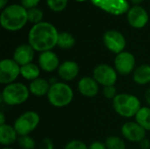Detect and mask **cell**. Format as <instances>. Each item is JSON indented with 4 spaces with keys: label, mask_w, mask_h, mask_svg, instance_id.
Listing matches in <instances>:
<instances>
[{
    "label": "cell",
    "mask_w": 150,
    "mask_h": 149,
    "mask_svg": "<svg viewBox=\"0 0 150 149\" xmlns=\"http://www.w3.org/2000/svg\"><path fill=\"white\" fill-rule=\"evenodd\" d=\"M48 7L54 11H62L65 9L68 0H47Z\"/></svg>",
    "instance_id": "obj_27"
},
{
    "label": "cell",
    "mask_w": 150,
    "mask_h": 149,
    "mask_svg": "<svg viewBox=\"0 0 150 149\" xmlns=\"http://www.w3.org/2000/svg\"><path fill=\"white\" fill-rule=\"evenodd\" d=\"M76 43L75 37L68 32H61L58 34L57 46L62 49H70Z\"/></svg>",
    "instance_id": "obj_23"
},
{
    "label": "cell",
    "mask_w": 150,
    "mask_h": 149,
    "mask_svg": "<svg viewBox=\"0 0 150 149\" xmlns=\"http://www.w3.org/2000/svg\"><path fill=\"white\" fill-rule=\"evenodd\" d=\"M27 15H28V20L31 23H33L34 25L42 22L41 20L43 18V11L37 7L28 9Z\"/></svg>",
    "instance_id": "obj_25"
},
{
    "label": "cell",
    "mask_w": 150,
    "mask_h": 149,
    "mask_svg": "<svg viewBox=\"0 0 150 149\" xmlns=\"http://www.w3.org/2000/svg\"><path fill=\"white\" fill-rule=\"evenodd\" d=\"M40 117L34 111H26L20 114L14 121L13 127L18 136L29 135L39 126Z\"/></svg>",
    "instance_id": "obj_6"
},
{
    "label": "cell",
    "mask_w": 150,
    "mask_h": 149,
    "mask_svg": "<svg viewBox=\"0 0 150 149\" xmlns=\"http://www.w3.org/2000/svg\"><path fill=\"white\" fill-rule=\"evenodd\" d=\"M47 97L52 106L63 108L72 102L74 91L68 83L64 82H56L51 84Z\"/></svg>",
    "instance_id": "obj_4"
},
{
    "label": "cell",
    "mask_w": 150,
    "mask_h": 149,
    "mask_svg": "<svg viewBox=\"0 0 150 149\" xmlns=\"http://www.w3.org/2000/svg\"><path fill=\"white\" fill-rule=\"evenodd\" d=\"M133 80L136 84L147 85L150 83V65L142 64L133 72Z\"/></svg>",
    "instance_id": "obj_20"
},
{
    "label": "cell",
    "mask_w": 150,
    "mask_h": 149,
    "mask_svg": "<svg viewBox=\"0 0 150 149\" xmlns=\"http://www.w3.org/2000/svg\"><path fill=\"white\" fill-rule=\"evenodd\" d=\"M39 149H54V144L53 141L48 139V138H45L41 141Z\"/></svg>",
    "instance_id": "obj_30"
},
{
    "label": "cell",
    "mask_w": 150,
    "mask_h": 149,
    "mask_svg": "<svg viewBox=\"0 0 150 149\" xmlns=\"http://www.w3.org/2000/svg\"><path fill=\"white\" fill-rule=\"evenodd\" d=\"M58 31L51 23L40 22L32 26L28 33V43L40 53L50 51L57 45Z\"/></svg>",
    "instance_id": "obj_1"
},
{
    "label": "cell",
    "mask_w": 150,
    "mask_h": 149,
    "mask_svg": "<svg viewBox=\"0 0 150 149\" xmlns=\"http://www.w3.org/2000/svg\"><path fill=\"white\" fill-rule=\"evenodd\" d=\"M60 64L58 55L52 50L42 52L39 55L38 65L40 69L46 73H52L57 70Z\"/></svg>",
    "instance_id": "obj_14"
},
{
    "label": "cell",
    "mask_w": 150,
    "mask_h": 149,
    "mask_svg": "<svg viewBox=\"0 0 150 149\" xmlns=\"http://www.w3.org/2000/svg\"><path fill=\"white\" fill-rule=\"evenodd\" d=\"M34 52L35 50L29 43L20 44L15 48L12 59L21 67L33 62L34 58Z\"/></svg>",
    "instance_id": "obj_15"
},
{
    "label": "cell",
    "mask_w": 150,
    "mask_h": 149,
    "mask_svg": "<svg viewBox=\"0 0 150 149\" xmlns=\"http://www.w3.org/2000/svg\"><path fill=\"white\" fill-rule=\"evenodd\" d=\"M91 2L95 6L112 15H121L129 10L127 0H91Z\"/></svg>",
    "instance_id": "obj_11"
},
{
    "label": "cell",
    "mask_w": 150,
    "mask_h": 149,
    "mask_svg": "<svg viewBox=\"0 0 150 149\" xmlns=\"http://www.w3.org/2000/svg\"><path fill=\"white\" fill-rule=\"evenodd\" d=\"M127 21L134 28H142L149 22V14L141 5H134L127 11Z\"/></svg>",
    "instance_id": "obj_13"
},
{
    "label": "cell",
    "mask_w": 150,
    "mask_h": 149,
    "mask_svg": "<svg viewBox=\"0 0 150 149\" xmlns=\"http://www.w3.org/2000/svg\"><path fill=\"white\" fill-rule=\"evenodd\" d=\"M112 107L115 112L126 119L135 117L142 107L141 100L129 93H120L112 100Z\"/></svg>",
    "instance_id": "obj_3"
},
{
    "label": "cell",
    "mask_w": 150,
    "mask_h": 149,
    "mask_svg": "<svg viewBox=\"0 0 150 149\" xmlns=\"http://www.w3.org/2000/svg\"><path fill=\"white\" fill-rule=\"evenodd\" d=\"M92 77L103 87L114 86L118 79V73L114 67L106 63H101L93 69Z\"/></svg>",
    "instance_id": "obj_7"
},
{
    "label": "cell",
    "mask_w": 150,
    "mask_h": 149,
    "mask_svg": "<svg viewBox=\"0 0 150 149\" xmlns=\"http://www.w3.org/2000/svg\"><path fill=\"white\" fill-rule=\"evenodd\" d=\"M141 148L142 149H149L150 148V141L149 139L145 138L143 141H142L140 142Z\"/></svg>",
    "instance_id": "obj_33"
},
{
    "label": "cell",
    "mask_w": 150,
    "mask_h": 149,
    "mask_svg": "<svg viewBox=\"0 0 150 149\" xmlns=\"http://www.w3.org/2000/svg\"><path fill=\"white\" fill-rule=\"evenodd\" d=\"M28 21L27 10L22 4H10L3 9L0 15V23L7 31H18Z\"/></svg>",
    "instance_id": "obj_2"
},
{
    "label": "cell",
    "mask_w": 150,
    "mask_h": 149,
    "mask_svg": "<svg viewBox=\"0 0 150 149\" xmlns=\"http://www.w3.org/2000/svg\"><path fill=\"white\" fill-rule=\"evenodd\" d=\"M40 68L39 67V65L31 62L28 63L26 65L21 66L20 68V76L27 81H33L37 78L40 77Z\"/></svg>",
    "instance_id": "obj_21"
},
{
    "label": "cell",
    "mask_w": 150,
    "mask_h": 149,
    "mask_svg": "<svg viewBox=\"0 0 150 149\" xmlns=\"http://www.w3.org/2000/svg\"><path fill=\"white\" fill-rule=\"evenodd\" d=\"M28 86L22 83H12L4 87L1 98L2 101L9 106H16L26 102L30 97Z\"/></svg>",
    "instance_id": "obj_5"
},
{
    "label": "cell",
    "mask_w": 150,
    "mask_h": 149,
    "mask_svg": "<svg viewBox=\"0 0 150 149\" xmlns=\"http://www.w3.org/2000/svg\"><path fill=\"white\" fill-rule=\"evenodd\" d=\"M2 149H14V148H11V147H4V148H3Z\"/></svg>",
    "instance_id": "obj_38"
},
{
    "label": "cell",
    "mask_w": 150,
    "mask_h": 149,
    "mask_svg": "<svg viewBox=\"0 0 150 149\" xmlns=\"http://www.w3.org/2000/svg\"><path fill=\"white\" fill-rule=\"evenodd\" d=\"M20 68L13 59H3L0 61V83L7 85L15 83L20 76Z\"/></svg>",
    "instance_id": "obj_8"
},
{
    "label": "cell",
    "mask_w": 150,
    "mask_h": 149,
    "mask_svg": "<svg viewBox=\"0 0 150 149\" xmlns=\"http://www.w3.org/2000/svg\"><path fill=\"white\" fill-rule=\"evenodd\" d=\"M135 62V57L132 53L123 51L116 54L114 59V68L118 74L121 76H128L136 68Z\"/></svg>",
    "instance_id": "obj_10"
},
{
    "label": "cell",
    "mask_w": 150,
    "mask_h": 149,
    "mask_svg": "<svg viewBox=\"0 0 150 149\" xmlns=\"http://www.w3.org/2000/svg\"><path fill=\"white\" fill-rule=\"evenodd\" d=\"M79 93L86 97H94L99 92V84L91 76H83L77 83Z\"/></svg>",
    "instance_id": "obj_16"
},
{
    "label": "cell",
    "mask_w": 150,
    "mask_h": 149,
    "mask_svg": "<svg viewBox=\"0 0 150 149\" xmlns=\"http://www.w3.org/2000/svg\"><path fill=\"white\" fill-rule=\"evenodd\" d=\"M142 1H143V0H131V2H132L133 4H134L135 5H137L138 4H141Z\"/></svg>",
    "instance_id": "obj_37"
},
{
    "label": "cell",
    "mask_w": 150,
    "mask_h": 149,
    "mask_svg": "<svg viewBox=\"0 0 150 149\" xmlns=\"http://www.w3.org/2000/svg\"><path fill=\"white\" fill-rule=\"evenodd\" d=\"M76 1H79V2H83V1H85V0H76Z\"/></svg>",
    "instance_id": "obj_39"
},
{
    "label": "cell",
    "mask_w": 150,
    "mask_h": 149,
    "mask_svg": "<svg viewBox=\"0 0 150 149\" xmlns=\"http://www.w3.org/2000/svg\"><path fill=\"white\" fill-rule=\"evenodd\" d=\"M103 95L105 98L113 100L114 97L118 95L117 94V90L115 86H106L104 87L103 89Z\"/></svg>",
    "instance_id": "obj_29"
},
{
    "label": "cell",
    "mask_w": 150,
    "mask_h": 149,
    "mask_svg": "<svg viewBox=\"0 0 150 149\" xmlns=\"http://www.w3.org/2000/svg\"><path fill=\"white\" fill-rule=\"evenodd\" d=\"M8 0H0V8L1 9H4V6L6 5Z\"/></svg>",
    "instance_id": "obj_36"
},
{
    "label": "cell",
    "mask_w": 150,
    "mask_h": 149,
    "mask_svg": "<svg viewBox=\"0 0 150 149\" xmlns=\"http://www.w3.org/2000/svg\"><path fill=\"white\" fill-rule=\"evenodd\" d=\"M51 86V83L49 81H47L45 78L42 77H39L32 82H30L28 88L30 90V93L35 97H43V96H47L49 89Z\"/></svg>",
    "instance_id": "obj_18"
},
{
    "label": "cell",
    "mask_w": 150,
    "mask_h": 149,
    "mask_svg": "<svg viewBox=\"0 0 150 149\" xmlns=\"http://www.w3.org/2000/svg\"><path fill=\"white\" fill-rule=\"evenodd\" d=\"M88 149H107L104 142L101 141H93L88 146Z\"/></svg>",
    "instance_id": "obj_32"
},
{
    "label": "cell",
    "mask_w": 150,
    "mask_h": 149,
    "mask_svg": "<svg viewBox=\"0 0 150 149\" xmlns=\"http://www.w3.org/2000/svg\"><path fill=\"white\" fill-rule=\"evenodd\" d=\"M103 41L105 47L113 54H120L124 51L127 46L125 36L117 30H108L104 33Z\"/></svg>",
    "instance_id": "obj_9"
},
{
    "label": "cell",
    "mask_w": 150,
    "mask_h": 149,
    "mask_svg": "<svg viewBox=\"0 0 150 149\" xmlns=\"http://www.w3.org/2000/svg\"><path fill=\"white\" fill-rule=\"evenodd\" d=\"M39 2L40 0H21V4L25 9H31L36 7Z\"/></svg>",
    "instance_id": "obj_31"
},
{
    "label": "cell",
    "mask_w": 150,
    "mask_h": 149,
    "mask_svg": "<svg viewBox=\"0 0 150 149\" xmlns=\"http://www.w3.org/2000/svg\"><path fill=\"white\" fill-rule=\"evenodd\" d=\"M146 133L147 131L136 121L126 122L121 127V133L123 137L131 142L140 143L146 138Z\"/></svg>",
    "instance_id": "obj_12"
},
{
    "label": "cell",
    "mask_w": 150,
    "mask_h": 149,
    "mask_svg": "<svg viewBox=\"0 0 150 149\" xmlns=\"http://www.w3.org/2000/svg\"><path fill=\"white\" fill-rule=\"evenodd\" d=\"M18 134L13 126L4 124L0 126V143L4 147H9L18 141Z\"/></svg>",
    "instance_id": "obj_19"
},
{
    "label": "cell",
    "mask_w": 150,
    "mask_h": 149,
    "mask_svg": "<svg viewBox=\"0 0 150 149\" xmlns=\"http://www.w3.org/2000/svg\"><path fill=\"white\" fill-rule=\"evenodd\" d=\"M79 65L74 61H65L62 62L57 69L58 76L66 82L73 81L79 75Z\"/></svg>",
    "instance_id": "obj_17"
},
{
    "label": "cell",
    "mask_w": 150,
    "mask_h": 149,
    "mask_svg": "<svg viewBox=\"0 0 150 149\" xmlns=\"http://www.w3.org/2000/svg\"><path fill=\"white\" fill-rule=\"evenodd\" d=\"M18 144L22 149H34L36 147L35 141L29 135L18 136Z\"/></svg>",
    "instance_id": "obj_26"
},
{
    "label": "cell",
    "mask_w": 150,
    "mask_h": 149,
    "mask_svg": "<svg viewBox=\"0 0 150 149\" xmlns=\"http://www.w3.org/2000/svg\"><path fill=\"white\" fill-rule=\"evenodd\" d=\"M105 144L107 149H127L125 141L114 135L107 137L105 141Z\"/></svg>",
    "instance_id": "obj_24"
},
{
    "label": "cell",
    "mask_w": 150,
    "mask_h": 149,
    "mask_svg": "<svg viewBox=\"0 0 150 149\" xmlns=\"http://www.w3.org/2000/svg\"><path fill=\"white\" fill-rule=\"evenodd\" d=\"M63 149H88V146L80 140H72L65 145Z\"/></svg>",
    "instance_id": "obj_28"
},
{
    "label": "cell",
    "mask_w": 150,
    "mask_h": 149,
    "mask_svg": "<svg viewBox=\"0 0 150 149\" xmlns=\"http://www.w3.org/2000/svg\"><path fill=\"white\" fill-rule=\"evenodd\" d=\"M144 98H145V101H146L147 105L150 107V88H149L146 90L145 95H144Z\"/></svg>",
    "instance_id": "obj_34"
},
{
    "label": "cell",
    "mask_w": 150,
    "mask_h": 149,
    "mask_svg": "<svg viewBox=\"0 0 150 149\" xmlns=\"http://www.w3.org/2000/svg\"><path fill=\"white\" fill-rule=\"evenodd\" d=\"M5 123V117H4V113L3 112H0V126L1 125H4Z\"/></svg>",
    "instance_id": "obj_35"
},
{
    "label": "cell",
    "mask_w": 150,
    "mask_h": 149,
    "mask_svg": "<svg viewBox=\"0 0 150 149\" xmlns=\"http://www.w3.org/2000/svg\"><path fill=\"white\" fill-rule=\"evenodd\" d=\"M135 121L146 131H150V107L142 106L134 117Z\"/></svg>",
    "instance_id": "obj_22"
}]
</instances>
